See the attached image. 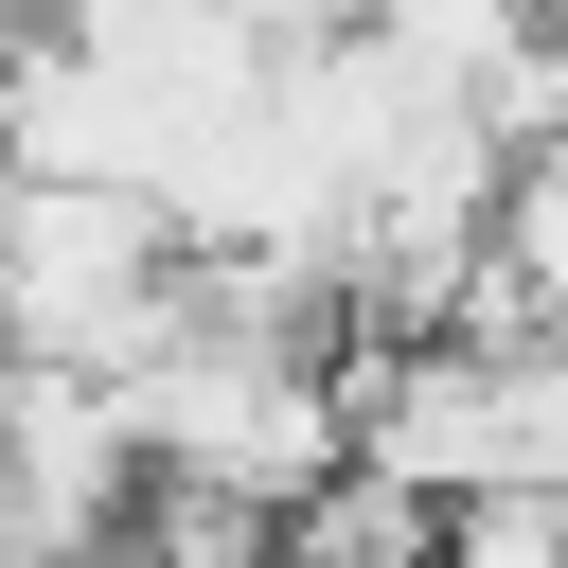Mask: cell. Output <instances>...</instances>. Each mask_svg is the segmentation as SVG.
I'll return each mask as SVG.
<instances>
[{"instance_id": "obj_1", "label": "cell", "mask_w": 568, "mask_h": 568, "mask_svg": "<svg viewBox=\"0 0 568 568\" xmlns=\"http://www.w3.org/2000/svg\"><path fill=\"white\" fill-rule=\"evenodd\" d=\"M178 266H195V231H178L160 195L0 178V373H89V390H124V373L178 337Z\"/></svg>"}]
</instances>
